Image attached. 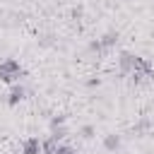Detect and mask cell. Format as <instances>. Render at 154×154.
I'll return each mask as SVG.
<instances>
[{
	"label": "cell",
	"mask_w": 154,
	"mask_h": 154,
	"mask_svg": "<svg viewBox=\"0 0 154 154\" xmlns=\"http://www.w3.org/2000/svg\"><path fill=\"white\" fill-rule=\"evenodd\" d=\"M19 65L14 63V60H5L2 65H0V79H5V82H12V79H17L19 77Z\"/></svg>",
	"instance_id": "6da1fadb"
},
{
	"label": "cell",
	"mask_w": 154,
	"mask_h": 154,
	"mask_svg": "<svg viewBox=\"0 0 154 154\" xmlns=\"http://www.w3.org/2000/svg\"><path fill=\"white\" fill-rule=\"evenodd\" d=\"M38 152H41L38 140H29V142L24 144V154H38Z\"/></svg>",
	"instance_id": "7a4b0ae2"
},
{
	"label": "cell",
	"mask_w": 154,
	"mask_h": 154,
	"mask_svg": "<svg viewBox=\"0 0 154 154\" xmlns=\"http://www.w3.org/2000/svg\"><path fill=\"white\" fill-rule=\"evenodd\" d=\"M22 94H24V91H22V87H14V89H12V94H10V103H14L17 99H22Z\"/></svg>",
	"instance_id": "3957f363"
},
{
	"label": "cell",
	"mask_w": 154,
	"mask_h": 154,
	"mask_svg": "<svg viewBox=\"0 0 154 154\" xmlns=\"http://www.w3.org/2000/svg\"><path fill=\"white\" fill-rule=\"evenodd\" d=\"M103 144H106V147H108V149H116V147H118V137H116V135H108V137H106V142H103Z\"/></svg>",
	"instance_id": "277c9868"
}]
</instances>
